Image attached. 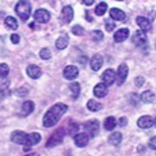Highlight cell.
<instances>
[{
    "instance_id": "cell-1",
    "label": "cell",
    "mask_w": 156,
    "mask_h": 156,
    "mask_svg": "<svg viewBox=\"0 0 156 156\" xmlns=\"http://www.w3.org/2000/svg\"><path fill=\"white\" fill-rule=\"evenodd\" d=\"M68 109V106L58 102L50 108L48 111L45 113L44 119H43V124L45 128H50L56 125L57 122L61 119V117L66 113Z\"/></svg>"
},
{
    "instance_id": "cell-2",
    "label": "cell",
    "mask_w": 156,
    "mask_h": 156,
    "mask_svg": "<svg viewBox=\"0 0 156 156\" xmlns=\"http://www.w3.org/2000/svg\"><path fill=\"white\" fill-rule=\"evenodd\" d=\"M11 140L14 143L25 146V147H30L31 146L38 144L41 140V135L38 133L27 134L20 130H16L11 133Z\"/></svg>"
},
{
    "instance_id": "cell-3",
    "label": "cell",
    "mask_w": 156,
    "mask_h": 156,
    "mask_svg": "<svg viewBox=\"0 0 156 156\" xmlns=\"http://www.w3.org/2000/svg\"><path fill=\"white\" fill-rule=\"evenodd\" d=\"M15 11L17 16L20 17L22 21H27L30 16L31 12V5L28 1H19L16 5Z\"/></svg>"
},
{
    "instance_id": "cell-4",
    "label": "cell",
    "mask_w": 156,
    "mask_h": 156,
    "mask_svg": "<svg viewBox=\"0 0 156 156\" xmlns=\"http://www.w3.org/2000/svg\"><path fill=\"white\" fill-rule=\"evenodd\" d=\"M65 135V132L62 128H59L56 129L55 132H53V134H51L47 143H46V147H53L55 146L59 145L60 143L62 142L63 137Z\"/></svg>"
},
{
    "instance_id": "cell-5",
    "label": "cell",
    "mask_w": 156,
    "mask_h": 156,
    "mask_svg": "<svg viewBox=\"0 0 156 156\" xmlns=\"http://www.w3.org/2000/svg\"><path fill=\"white\" fill-rule=\"evenodd\" d=\"M99 127L100 123L96 119L89 120L83 124L84 129L88 132V134H89L91 137H95V135H97L99 133Z\"/></svg>"
},
{
    "instance_id": "cell-6",
    "label": "cell",
    "mask_w": 156,
    "mask_h": 156,
    "mask_svg": "<svg viewBox=\"0 0 156 156\" xmlns=\"http://www.w3.org/2000/svg\"><path fill=\"white\" fill-rule=\"evenodd\" d=\"M128 75V67L127 64L122 63L121 64L118 69H117L116 73V78H115V81H116L117 85L121 86L122 84L125 82V80L127 79V76Z\"/></svg>"
},
{
    "instance_id": "cell-7",
    "label": "cell",
    "mask_w": 156,
    "mask_h": 156,
    "mask_svg": "<svg viewBox=\"0 0 156 156\" xmlns=\"http://www.w3.org/2000/svg\"><path fill=\"white\" fill-rule=\"evenodd\" d=\"M33 17L39 23H46L50 19V13L45 9H38L35 11Z\"/></svg>"
},
{
    "instance_id": "cell-8",
    "label": "cell",
    "mask_w": 156,
    "mask_h": 156,
    "mask_svg": "<svg viewBox=\"0 0 156 156\" xmlns=\"http://www.w3.org/2000/svg\"><path fill=\"white\" fill-rule=\"evenodd\" d=\"M132 42L134 44L138 47H142L147 44V35L144 31L140 30H137L134 34L132 37Z\"/></svg>"
},
{
    "instance_id": "cell-9",
    "label": "cell",
    "mask_w": 156,
    "mask_h": 156,
    "mask_svg": "<svg viewBox=\"0 0 156 156\" xmlns=\"http://www.w3.org/2000/svg\"><path fill=\"white\" fill-rule=\"evenodd\" d=\"M115 78H116V73L113 69H106L102 76L101 79L103 81V83L106 86H111L113 83L115 82Z\"/></svg>"
},
{
    "instance_id": "cell-10",
    "label": "cell",
    "mask_w": 156,
    "mask_h": 156,
    "mask_svg": "<svg viewBox=\"0 0 156 156\" xmlns=\"http://www.w3.org/2000/svg\"><path fill=\"white\" fill-rule=\"evenodd\" d=\"M73 17H74V11L72 7L69 5L64 6L61 12V18L62 22L65 23H69L72 21Z\"/></svg>"
},
{
    "instance_id": "cell-11",
    "label": "cell",
    "mask_w": 156,
    "mask_h": 156,
    "mask_svg": "<svg viewBox=\"0 0 156 156\" xmlns=\"http://www.w3.org/2000/svg\"><path fill=\"white\" fill-rule=\"evenodd\" d=\"M79 75L78 68L75 65H69L63 70V76L67 80H74Z\"/></svg>"
},
{
    "instance_id": "cell-12",
    "label": "cell",
    "mask_w": 156,
    "mask_h": 156,
    "mask_svg": "<svg viewBox=\"0 0 156 156\" xmlns=\"http://www.w3.org/2000/svg\"><path fill=\"white\" fill-rule=\"evenodd\" d=\"M137 124L140 128H150L153 127V125L154 124V121L153 119V117L150 115H143V116L140 117Z\"/></svg>"
},
{
    "instance_id": "cell-13",
    "label": "cell",
    "mask_w": 156,
    "mask_h": 156,
    "mask_svg": "<svg viewBox=\"0 0 156 156\" xmlns=\"http://www.w3.org/2000/svg\"><path fill=\"white\" fill-rule=\"evenodd\" d=\"M136 23L138 24L140 30L144 31V32H147L152 29V24H151L150 21L145 17H136Z\"/></svg>"
},
{
    "instance_id": "cell-14",
    "label": "cell",
    "mask_w": 156,
    "mask_h": 156,
    "mask_svg": "<svg viewBox=\"0 0 156 156\" xmlns=\"http://www.w3.org/2000/svg\"><path fill=\"white\" fill-rule=\"evenodd\" d=\"M74 141L78 147H84L89 143V135L86 133L77 134L74 137Z\"/></svg>"
},
{
    "instance_id": "cell-15",
    "label": "cell",
    "mask_w": 156,
    "mask_h": 156,
    "mask_svg": "<svg viewBox=\"0 0 156 156\" xmlns=\"http://www.w3.org/2000/svg\"><path fill=\"white\" fill-rule=\"evenodd\" d=\"M26 72H27V75L30 78L32 79H37L39 78L41 76H42V69L35 65V64H30L27 69H26Z\"/></svg>"
},
{
    "instance_id": "cell-16",
    "label": "cell",
    "mask_w": 156,
    "mask_h": 156,
    "mask_svg": "<svg viewBox=\"0 0 156 156\" xmlns=\"http://www.w3.org/2000/svg\"><path fill=\"white\" fill-rule=\"evenodd\" d=\"M103 64V57L100 54H95L91 58L90 66L94 71H98Z\"/></svg>"
},
{
    "instance_id": "cell-17",
    "label": "cell",
    "mask_w": 156,
    "mask_h": 156,
    "mask_svg": "<svg viewBox=\"0 0 156 156\" xmlns=\"http://www.w3.org/2000/svg\"><path fill=\"white\" fill-rule=\"evenodd\" d=\"M128 36H129V30L128 29H120L114 34V40L116 43H122V42H124L126 39L128 38Z\"/></svg>"
},
{
    "instance_id": "cell-18",
    "label": "cell",
    "mask_w": 156,
    "mask_h": 156,
    "mask_svg": "<svg viewBox=\"0 0 156 156\" xmlns=\"http://www.w3.org/2000/svg\"><path fill=\"white\" fill-rule=\"evenodd\" d=\"M108 87L103 83L96 84L94 88V95L98 98H102V97L106 96L108 95Z\"/></svg>"
},
{
    "instance_id": "cell-19",
    "label": "cell",
    "mask_w": 156,
    "mask_h": 156,
    "mask_svg": "<svg viewBox=\"0 0 156 156\" xmlns=\"http://www.w3.org/2000/svg\"><path fill=\"white\" fill-rule=\"evenodd\" d=\"M109 15L112 19L116 21H123L126 18L125 12L118 8H112L109 11Z\"/></svg>"
},
{
    "instance_id": "cell-20",
    "label": "cell",
    "mask_w": 156,
    "mask_h": 156,
    "mask_svg": "<svg viewBox=\"0 0 156 156\" xmlns=\"http://www.w3.org/2000/svg\"><path fill=\"white\" fill-rule=\"evenodd\" d=\"M35 108V104L31 101H26L23 103L22 105V115L23 116H28L33 112Z\"/></svg>"
},
{
    "instance_id": "cell-21",
    "label": "cell",
    "mask_w": 156,
    "mask_h": 156,
    "mask_svg": "<svg viewBox=\"0 0 156 156\" xmlns=\"http://www.w3.org/2000/svg\"><path fill=\"white\" fill-rule=\"evenodd\" d=\"M108 142L113 146H118L122 140V134L120 132H114L108 137Z\"/></svg>"
},
{
    "instance_id": "cell-22",
    "label": "cell",
    "mask_w": 156,
    "mask_h": 156,
    "mask_svg": "<svg viewBox=\"0 0 156 156\" xmlns=\"http://www.w3.org/2000/svg\"><path fill=\"white\" fill-rule=\"evenodd\" d=\"M154 97H155V95L151 90H147L140 95V100L145 103H151L154 101Z\"/></svg>"
},
{
    "instance_id": "cell-23",
    "label": "cell",
    "mask_w": 156,
    "mask_h": 156,
    "mask_svg": "<svg viewBox=\"0 0 156 156\" xmlns=\"http://www.w3.org/2000/svg\"><path fill=\"white\" fill-rule=\"evenodd\" d=\"M5 26L7 28L11 29L12 30H17V27H18V23H17V19L15 17H11V16L7 17L5 19Z\"/></svg>"
},
{
    "instance_id": "cell-24",
    "label": "cell",
    "mask_w": 156,
    "mask_h": 156,
    "mask_svg": "<svg viewBox=\"0 0 156 156\" xmlns=\"http://www.w3.org/2000/svg\"><path fill=\"white\" fill-rule=\"evenodd\" d=\"M116 127V120L114 116L107 117L104 121V128L106 130L111 131Z\"/></svg>"
},
{
    "instance_id": "cell-25",
    "label": "cell",
    "mask_w": 156,
    "mask_h": 156,
    "mask_svg": "<svg viewBox=\"0 0 156 156\" xmlns=\"http://www.w3.org/2000/svg\"><path fill=\"white\" fill-rule=\"evenodd\" d=\"M87 108H88V109H89V111L97 112L102 108V105H101V103H100V102H98V101H96L92 99V100H89L88 101Z\"/></svg>"
},
{
    "instance_id": "cell-26",
    "label": "cell",
    "mask_w": 156,
    "mask_h": 156,
    "mask_svg": "<svg viewBox=\"0 0 156 156\" xmlns=\"http://www.w3.org/2000/svg\"><path fill=\"white\" fill-rule=\"evenodd\" d=\"M68 44H69V37L67 36H61L56 42V46L58 50L65 49Z\"/></svg>"
},
{
    "instance_id": "cell-27",
    "label": "cell",
    "mask_w": 156,
    "mask_h": 156,
    "mask_svg": "<svg viewBox=\"0 0 156 156\" xmlns=\"http://www.w3.org/2000/svg\"><path fill=\"white\" fill-rule=\"evenodd\" d=\"M108 10V5L105 2H101L98 5L95 7V12L97 16H103Z\"/></svg>"
},
{
    "instance_id": "cell-28",
    "label": "cell",
    "mask_w": 156,
    "mask_h": 156,
    "mask_svg": "<svg viewBox=\"0 0 156 156\" xmlns=\"http://www.w3.org/2000/svg\"><path fill=\"white\" fill-rule=\"evenodd\" d=\"M69 89L71 90V93H72V96L74 99H76L78 96H79V94H80V90H81V88H80V84L75 82V83H72L71 84H69Z\"/></svg>"
},
{
    "instance_id": "cell-29",
    "label": "cell",
    "mask_w": 156,
    "mask_h": 156,
    "mask_svg": "<svg viewBox=\"0 0 156 156\" xmlns=\"http://www.w3.org/2000/svg\"><path fill=\"white\" fill-rule=\"evenodd\" d=\"M10 72V68L6 63H0V78H5Z\"/></svg>"
},
{
    "instance_id": "cell-30",
    "label": "cell",
    "mask_w": 156,
    "mask_h": 156,
    "mask_svg": "<svg viewBox=\"0 0 156 156\" xmlns=\"http://www.w3.org/2000/svg\"><path fill=\"white\" fill-rule=\"evenodd\" d=\"M10 83H11L10 80L6 79V78H5L4 80H2L0 82V92H1V94L5 93V92H6L8 90L9 87H10Z\"/></svg>"
},
{
    "instance_id": "cell-31",
    "label": "cell",
    "mask_w": 156,
    "mask_h": 156,
    "mask_svg": "<svg viewBox=\"0 0 156 156\" xmlns=\"http://www.w3.org/2000/svg\"><path fill=\"white\" fill-rule=\"evenodd\" d=\"M91 37H92V39L95 41V42H99L101 40H102L103 38V33L102 31L101 30H93L91 32Z\"/></svg>"
},
{
    "instance_id": "cell-32",
    "label": "cell",
    "mask_w": 156,
    "mask_h": 156,
    "mask_svg": "<svg viewBox=\"0 0 156 156\" xmlns=\"http://www.w3.org/2000/svg\"><path fill=\"white\" fill-rule=\"evenodd\" d=\"M39 55L41 56V58L44 59V60H49L51 57V53H50V50L48 48L42 49L41 51H40V53H39Z\"/></svg>"
},
{
    "instance_id": "cell-33",
    "label": "cell",
    "mask_w": 156,
    "mask_h": 156,
    "mask_svg": "<svg viewBox=\"0 0 156 156\" xmlns=\"http://www.w3.org/2000/svg\"><path fill=\"white\" fill-rule=\"evenodd\" d=\"M72 33L76 36H82L84 33V29L81 25L76 24L75 26H73Z\"/></svg>"
},
{
    "instance_id": "cell-34",
    "label": "cell",
    "mask_w": 156,
    "mask_h": 156,
    "mask_svg": "<svg viewBox=\"0 0 156 156\" xmlns=\"http://www.w3.org/2000/svg\"><path fill=\"white\" fill-rule=\"evenodd\" d=\"M105 28L108 31H111L115 28V23L110 18H108L105 20Z\"/></svg>"
},
{
    "instance_id": "cell-35",
    "label": "cell",
    "mask_w": 156,
    "mask_h": 156,
    "mask_svg": "<svg viewBox=\"0 0 156 156\" xmlns=\"http://www.w3.org/2000/svg\"><path fill=\"white\" fill-rule=\"evenodd\" d=\"M144 83H145V79L142 76H137V77L135 78V80H134V83L136 85V87H138V88L142 87V85L144 84Z\"/></svg>"
},
{
    "instance_id": "cell-36",
    "label": "cell",
    "mask_w": 156,
    "mask_h": 156,
    "mask_svg": "<svg viewBox=\"0 0 156 156\" xmlns=\"http://www.w3.org/2000/svg\"><path fill=\"white\" fill-rule=\"evenodd\" d=\"M16 94L18 96H25L28 94V90L25 88H19V89L16 90Z\"/></svg>"
},
{
    "instance_id": "cell-37",
    "label": "cell",
    "mask_w": 156,
    "mask_h": 156,
    "mask_svg": "<svg viewBox=\"0 0 156 156\" xmlns=\"http://www.w3.org/2000/svg\"><path fill=\"white\" fill-rule=\"evenodd\" d=\"M148 147H150L151 149H154L156 150V135L152 137L149 141H148Z\"/></svg>"
},
{
    "instance_id": "cell-38",
    "label": "cell",
    "mask_w": 156,
    "mask_h": 156,
    "mask_svg": "<svg viewBox=\"0 0 156 156\" xmlns=\"http://www.w3.org/2000/svg\"><path fill=\"white\" fill-rule=\"evenodd\" d=\"M11 41L13 44H17L20 42V37H19V35H17V34H12L11 36Z\"/></svg>"
},
{
    "instance_id": "cell-39",
    "label": "cell",
    "mask_w": 156,
    "mask_h": 156,
    "mask_svg": "<svg viewBox=\"0 0 156 156\" xmlns=\"http://www.w3.org/2000/svg\"><path fill=\"white\" fill-rule=\"evenodd\" d=\"M78 129H79L78 125H76V123H70V125H69V133H70V134H73V133L77 132Z\"/></svg>"
},
{
    "instance_id": "cell-40",
    "label": "cell",
    "mask_w": 156,
    "mask_h": 156,
    "mask_svg": "<svg viewBox=\"0 0 156 156\" xmlns=\"http://www.w3.org/2000/svg\"><path fill=\"white\" fill-rule=\"evenodd\" d=\"M118 123H119V126H120V127H125V126L128 124V119L124 116L121 117V118L119 119Z\"/></svg>"
},
{
    "instance_id": "cell-41",
    "label": "cell",
    "mask_w": 156,
    "mask_h": 156,
    "mask_svg": "<svg viewBox=\"0 0 156 156\" xmlns=\"http://www.w3.org/2000/svg\"><path fill=\"white\" fill-rule=\"evenodd\" d=\"M83 2L84 5H92L95 3L94 0H83Z\"/></svg>"
},
{
    "instance_id": "cell-42",
    "label": "cell",
    "mask_w": 156,
    "mask_h": 156,
    "mask_svg": "<svg viewBox=\"0 0 156 156\" xmlns=\"http://www.w3.org/2000/svg\"><path fill=\"white\" fill-rule=\"evenodd\" d=\"M137 151L139 153H144L146 151V147L143 145H140L138 147H137Z\"/></svg>"
},
{
    "instance_id": "cell-43",
    "label": "cell",
    "mask_w": 156,
    "mask_h": 156,
    "mask_svg": "<svg viewBox=\"0 0 156 156\" xmlns=\"http://www.w3.org/2000/svg\"><path fill=\"white\" fill-rule=\"evenodd\" d=\"M24 156H39V154H37V153H31V154H26V155Z\"/></svg>"
},
{
    "instance_id": "cell-44",
    "label": "cell",
    "mask_w": 156,
    "mask_h": 156,
    "mask_svg": "<svg viewBox=\"0 0 156 156\" xmlns=\"http://www.w3.org/2000/svg\"><path fill=\"white\" fill-rule=\"evenodd\" d=\"M154 125L156 126V118H155V121H154Z\"/></svg>"
}]
</instances>
